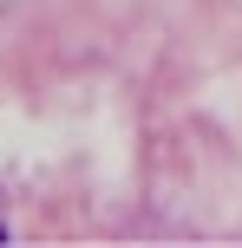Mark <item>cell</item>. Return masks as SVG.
<instances>
[{
  "instance_id": "6da1fadb",
  "label": "cell",
  "mask_w": 242,
  "mask_h": 248,
  "mask_svg": "<svg viewBox=\"0 0 242 248\" xmlns=\"http://www.w3.org/2000/svg\"><path fill=\"white\" fill-rule=\"evenodd\" d=\"M0 235H7V196H0Z\"/></svg>"
}]
</instances>
